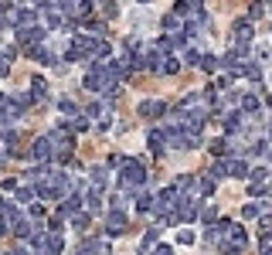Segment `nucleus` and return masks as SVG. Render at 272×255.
Masks as SVG:
<instances>
[{
	"instance_id": "1",
	"label": "nucleus",
	"mask_w": 272,
	"mask_h": 255,
	"mask_svg": "<svg viewBox=\"0 0 272 255\" xmlns=\"http://www.w3.org/2000/svg\"><path fill=\"white\" fill-rule=\"evenodd\" d=\"M143 184H146V167H143L139 160H126L123 170H119V187H123V194H136L133 187H143Z\"/></svg>"
},
{
	"instance_id": "2",
	"label": "nucleus",
	"mask_w": 272,
	"mask_h": 255,
	"mask_svg": "<svg viewBox=\"0 0 272 255\" xmlns=\"http://www.w3.org/2000/svg\"><path fill=\"white\" fill-rule=\"evenodd\" d=\"M255 38V27L249 24V20H238L235 24V31H232V44H235V51H242V44L249 48V41Z\"/></svg>"
},
{
	"instance_id": "3",
	"label": "nucleus",
	"mask_w": 272,
	"mask_h": 255,
	"mask_svg": "<svg viewBox=\"0 0 272 255\" xmlns=\"http://www.w3.org/2000/svg\"><path fill=\"white\" fill-rule=\"evenodd\" d=\"M126 232V215H123V208H113L109 211V218H106V235H123Z\"/></svg>"
},
{
	"instance_id": "4",
	"label": "nucleus",
	"mask_w": 272,
	"mask_h": 255,
	"mask_svg": "<svg viewBox=\"0 0 272 255\" xmlns=\"http://www.w3.org/2000/svg\"><path fill=\"white\" fill-rule=\"evenodd\" d=\"M31 153H34V160H38V163H51V153H55V150H51V139H48V136L34 139Z\"/></svg>"
},
{
	"instance_id": "5",
	"label": "nucleus",
	"mask_w": 272,
	"mask_h": 255,
	"mask_svg": "<svg viewBox=\"0 0 272 255\" xmlns=\"http://www.w3.org/2000/svg\"><path fill=\"white\" fill-rule=\"evenodd\" d=\"M163 109H167V106H163L160 99H146V102L139 106V116H143V119H160V116H163Z\"/></svg>"
},
{
	"instance_id": "6",
	"label": "nucleus",
	"mask_w": 272,
	"mask_h": 255,
	"mask_svg": "<svg viewBox=\"0 0 272 255\" xmlns=\"http://www.w3.org/2000/svg\"><path fill=\"white\" fill-rule=\"evenodd\" d=\"M167 146H170L167 143V129H150V150H153V157H163Z\"/></svg>"
},
{
	"instance_id": "7",
	"label": "nucleus",
	"mask_w": 272,
	"mask_h": 255,
	"mask_svg": "<svg viewBox=\"0 0 272 255\" xmlns=\"http://www.w3.org/2000/svg\"><path fill=\"white\" fill-rule=\"evenodd\" d=\"M208 174L214 177V180H221V177H232V157H218L211 163V170Z\"/></svg>"
},
{
	"instance_id": "8",
	"label": "nucleus",
	"mask_w": 272,
	"mask_h": 255,
	"mask_svg": "<svg viewBox=\"0 0 272 255\" xmlns=\"http://www.w3.org/2000/svg\"><path fill=\"white\" fill-rule=\"evenodd\" d=\"M31 99H34V102H44V99H48V82L41 79V75L31 79Z\"/></svg>"
},
{
	"instance_id": "9",
	"label": "nucleus",
	"mask_w": 272,
	"mask_h": 255,
	"mask_svg": "<svg viewBox=\"0 0 272 255\" xmlns=\"http://www.w3.org/2000/svg\"><path fill=\"white\" fill-rule=\"evenodd\" d=\"M85 208H89V211H99V208H102V187L85 191Z\"/></svg>"
},
{
	"instance_id": "10",
	"label": "nucleus",
	"mask_w": 272,
	"mask_h": 255,
	"mask_svg": "<svg viewBox=\"0 0 272 255\" xmlns=\"http://www.w3.org/2000/svg\"><path fill=\"white\" fill-rule=\"evenodd\" d=\"M75 255H106V245L102 242H85V245H78Z\"/></svg>"
},
{
	"instance_id": "11",
	"label": "nucleus",
	"mask_w": 272,
	"mask_h": 255,
	"mask_svg": "<svg viewBox=\"0 0 272 255\" xmlns=\"http://www.w3.org/2000/svg\"><path fill=\"white\" fill-rule=\"evenodd\" d=\"M89 177H92V184H96V187H102V184H106V177H109V167H92Z\"/></svg>"
},
{
	"instance_id": "12",
	"label": "nucleus",
	"mask_w": 272,
	"mask_h": 255,
	"mask_svg": "<svg viewBox=\"0 0 272 255\" xmlns=\"http://www.w3.org/2000/svg\"><path fill=\"white\" fill-rule=\"evenodd\" d=\"M242 113H245V116H255V113H259V99L245 96V99H242Z\"/></svg>"
},
{
	"instance_id": "13",
	"label": "nucleus",
	"mask_w": 272,
	"mask_h": 255,
	"mask_svg": "<svg viewBox=\"0 0 272 255\" xmlns=\"http://www.w3.org/2000/svg\"><path fill=\"white\" fill-rule=\"evenodd\" d=\"M96 3H99V10H102V14H106V17H116V14H119L116 0H96Z\"/></svg>"
},
{
	"instance_id": "14",
	"label": "nucleus",
	"mask_w": 272,
	"mask_h": 255,
	"mask_svg": "<svg viewBox=\"0 0 272 255\" xmlns=\"http://www.w3.org/2000/svg\"><path fill=\"white\" fill-rule=\"evenodd\" d=\"M201 221L214 225V221H218V208H214V204H204V208H201Z\"/></svg>"
},
{
	"instance_id": "15",
	"label": "nucleus",
	"mask_w": 272,
	"mask_h": 255,
	"mask_svg": "<svg viewBox=\"0 0 272 255\" xmlns=\"http://www.w3.org/2000/svg\"><path fill=\"white\" fill-rule=\"evenodd\" d=\"M55 106H58V113H61V116H75V102H72V99H58Z\"/></svg>"
},
{
	"instance_id": "16",
	"label": "nucleus",
	"mask_w": 272,
	"mask_h": 255,
	"mask_svg": "<svg viewBox=\"0 0 272 255\" xmlns=\"http://www.w3.org/2000/svg\"><path fill=\"white\" fill-rule=\"evenodd\" d=\"M201 55H204L201 48H187V51H184V61H187V65H201Z\"/></svg>"
},
{
	"instance_id": "17",
	"label": "nucleus",
	"mask_w": 272,
	"mask_h": 255,
	"mask_svg": "<svg viewBox=\"0 0 272 255\" xmlns=\"http://www.w3.org/2000/svg\"><path fill=\"white\" fill-rule=\"evenodd\" d=\"M197 238H194V232H187V228H180L177 232V245H194Z\"/></svg>"
},
{
	"instance_id": "18",
	"label": "nucleus",
	"mask_w": 272,
	"mask_h": 255,
	"mask_svg": "<svg viewBox=\"0 0 272 255\" xmlns=\"http://www.w3.org/2000/svg\"><path fill=\"white\" fill-rule=\"evenodd\" d=\"M72 133H89V116L72 119Z\"/></svg>"
},
{
	"instance_id": "19",
	"label": "nucleus",
	"mask_w": 272,
	"mask_h": 255,
	"mask_svg": "<svg viewBox=\"0 0 272 255\" xmlns=\"http://www.w3.org/2000/svg\"><path fill=\"white\" fill-rule=\"evenodd\" d=\"M177 68H180V61H177V58H163V65H160V72H163V75H174Z\"/></svg>"
},
{
	"instance_id": "20",
	"label": "nucleus",
	"mask_w": 272,
	"mask_h": 255,
	"mask_svg": "<svg viewBox=\"0 0 272 255\" xmlns=\"http://www.w3.org/2000/svg\"><path fill=\"white\" fill-rule=\"evenodd\" d=\"M218 65H221V58H214V55H204V58H201V68H204V72H214Z\"/></svg>"
},
{
	"instance_id": "21",
	"label": "nucleus",
	"mask_w": 272,
	"mask_h": 255,
	"mask_svg": "<svg viewBox=\"0 0 272 255\" xmlns=\"http://www.w3.org/2000/svg\"><path fill=\"white\" fill-rule=\"evenodd\" d=\"M102 113H106V106H102V102H92V106H85V116L92 119V116H102Z\"/></svg>"
},
{
	"instance_id": "22",
	"label": "nucleus",
	"mask_w": 272,
	"mask_h": 255,
	"mask_svg": "<svg viewBox=\"0 0 272 255\" xmlns=\"http://www.w3.org/2000/svg\"><path fill=\"white\" fill-rule=\"evenodd\" d=\"M272 170L269 167H252V170H249V177H252V180H262V177H269Z\"/></svg>"
},
{
	"instance_id": "23",
	"label": "nucleus",
	"mask_w": 272,
	"mask_h": 255,
	"mask_svg": "<svg viewBox=\"0 0 272 255\" xmlns=\"http://www.w3.org/2000/svg\"><path fill=\"white\" fill-rule=\"evenodd\" d=\"M269 194V187H262V184H252V187H249V197H266Z\"/></svg>"
},
{
	"instance_id": "24",
	"label": "nucleus",
	"mask_w": 272,
	"mask_h": 255,
	"mask_svg": "<svg viewBox=\"0 0 272 255\" xmlns=\"http://www.w3.org/2000/svg\"><path fill=\"white\" fill-rule=\"evenodd\" d=\"M259 211H262L259 204H245V211H242V218H259Z\"/></svg>"
},
{
	"instance_id": "25",
	"label": "nucleus",
	"mask_w": 272,
	"mask_h": 255,
	"mask_svg": "<svg viewBox=\"0 0 272 255\" xmlns=\"http://www.w3.org/2000/svg\"><path fill=\"white\" fill-rule=\"evenodd\" d=\"M17 197H20V201H31V197H34V187H24V191H17Z\"/></svg>"
},
{
	"instance_id": "26",
	"label": "nucleus",
	"mask_w": 272,
	"mask_h": 255,
	"mask_svg": "<svg viewBox=\"0 0 272 255\" xmlns=\"http://www.w3.org/2000/svg\"><path fill=\"white\" fill-rule=\"evenodd\" d=\"M249 14H252V17H262V14H266V7H262V3H252V10H249Z\"/></svg>"
},
{
	"instance_id": "27",
	"label": "nucleus",
	"mask_w": 272,
	"mask_h": 255,
	"mask_svg": "<svg viewBox=\"0 0 272 255\" xmlns=\"http://www.w3.org/2000/svg\"><path fill=\"white\" fill-rule=\"evenodd\" d=\"M269 143H272V126H269Z\"/></svg>"
}]
</instances>
